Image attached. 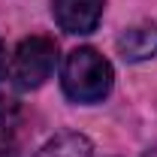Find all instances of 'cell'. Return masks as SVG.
<instances>
[{
    "mask_svg": "<svg viewBox=\"0 0 157 157\" xmlns=\"http://www.w3.org/2000/svg\"><path fill=\"white\" fill-rule=\"evenodd\" d=\"M112 85H115V70L97 48L85 45V48H73L67 55L63 70H60V88H63L67 100L91 106V103H100L109 97Z\"/></svg>",
    "mask_w": 157,
    "mask_h": 157,
    "instance_id": "cell-1",
    "label": "cell"
},
{
    "mask_svg": "<svg viewBox=\"0 0 157 157\" xmlns=\"http://www.w3.org/2000/svg\"><path fill=\"white\" fill-rule=\"evenodd\" d=\"M91 151H94V145H91L88 136H82V133H60L36 157H91Z\"/></svg>",
    "mask_w": 157,
    "mask_h": 157,
    "instance_id": "cell-5",
    "label": "cell"
},
{
    "mask_svg": "<svg viewBox=\"0 0 157 157\" xmlns=\"http://www.w3.org/2000/svg\"><path fill=\"white\" fill-rule=\"evenodd\" d=\"M106 0H52V15L67 33H91L103 18Z\"/></svg>",
    "mask_w": 157,
    "mask_h": 157,
    "instance_id": "cell-3",
    "label": "cell"
},
{
    "mask_svg": "<svg viewBox=\"0 0 157 157\" xmlns=\"http://www.w3.org/2000/svg\"><path fill=\"white\" fill-rule=\"evenodd\" d=\"M6 70H9V63H6V52L0 45V78H6Z\"/></svg>",
    "mask_w": 157,
    "mask_h": 157,
    "instance_id": "cell-7",
    "label": "cell"
},
{
    "mask_svg": "<svg viewBox=\"0 0 157 157\" xmlns=\"http://www.w3.org/2000/svg\"><path fill=\"white\" fill-rule=\"evenodd\" d=\"M15 115H18V103L6 94H0V127H9L15 121Z\"/></svg>",
    "mask_w": 157,
    "mask_h": 157,
    "instance_id": "cell-6",
    "label": "cell"
},
{
    "mask_svg": "<svg viewBox=\"0 0 157 157\" xmlns=\"http://www.w3.org/2000/svg\"><path fill=\"white\" fill-rule=\"evenodd\" d=\"M157 52V24L154 21H145L136 27H127L121 36H118V55L124 60H148Z\"/></svg>",
    "mask_w": 157,
    "mask_h": 157,
    "instance_id": "cell-4",
    "label": "cell"
},
{
    "mask_svg": "<svg viewBox=\"0 0 157 157\" xmlns=\"http://www.w3.org/2000/svg\"><path fill=\"white\" fill-rule=\"evenodd\" d=\"M58 63V45L48 36H27L18 42L15 55L9 60V78L15 82L21 91H36L39 85H45V78H52Z\"/></svg>",
    "mask_w": 157,
    "mask_h": 157,
    "instance_id": "cell-2",
    "label": "cell"
}]
</instances>
